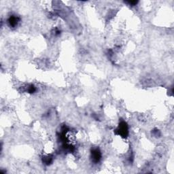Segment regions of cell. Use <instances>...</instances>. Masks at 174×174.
<instances>
[{
  "label": "cell",
  "instance_id": "3",
  "mask_svg": "<svg viewBox=\"0 0 174 174\" xmlns=\"http://www.w3.org/2000/svg\"><path fill=\"white\" fill-rule=\"evenodd\" d=\"M20 21V18L19 16H15V15H12L10 16L9 17V19L8 20V23L10 27H16Z\"/></svg>",
  "mask_w": 174,
  "mask_h": 174
},
{
  "label": "cell",
  "instance_id": "2",
  "mask_svg": "<svg viewBox=\"0 0 174 174\" xmlns=\"http://www.w3.org/2000/svg\"><path fill=\"white\" fill-rule=\"evenodd\" d=\"M101 158V152L99 148H95L91 152V159L94 163H97L100 162Z\"/></svg>",
  "mask_w": 174,
  "mask_h": 174
},
{
  "label": "cell",
  "instance_id": "1",
  "mask_svg": "<svg viewBox=\"0 0 174 174\" xmlns=\"http://www.w3.org/2000/svg\"><path fill=\"white\" fill-rule=\"evenodd\" d=\"M116 131L118 132V134L120 135L121 137L126 138L128 135V133H129L128 126L127 123H126L125 122H122L119 125Z\"/></svg>",
  "mask_w": 174,
  "mask_h": 174
}]
</instances>
